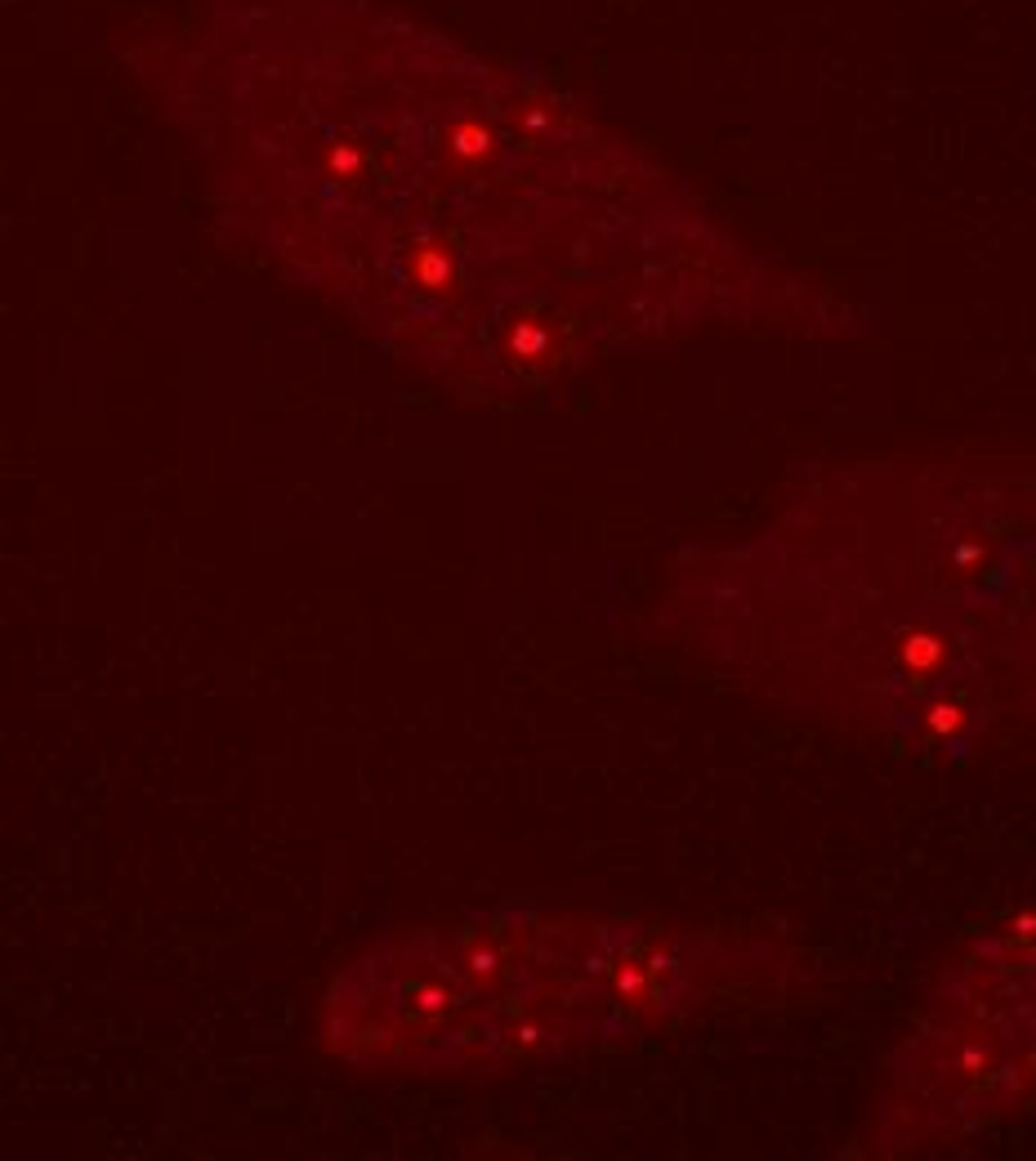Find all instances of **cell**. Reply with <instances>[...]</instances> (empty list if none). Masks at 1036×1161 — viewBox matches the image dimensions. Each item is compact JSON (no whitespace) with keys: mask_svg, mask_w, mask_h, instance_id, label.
<instances>
[{"mask_svg":"<svg viewBox=\"0 0 1036 1161\" xmlns=\"http://www.w3.org/2000/svg\"><path fill=\"white\" fill-rule=\"evenodd\" d=\"M697 960L652 924L483 916L380 938L322 1005V1050L353 1068H496L666 1023Z\"/></svg>","mask_w":1036,"mask_h":1161,"instance_id":"obj_1","label":"cell"}]
</instances>
